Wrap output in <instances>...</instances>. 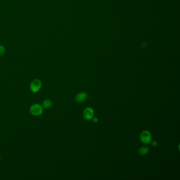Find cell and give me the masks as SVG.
<instances>
[{
	"label": "cell",
	"mask_w": 180,
	"mask_h": 180,
	"mask_svg": "<svg viewBox=\"0 0 180 180\" xmlns=\"http://www.w3.org/2000/svg\"><path fill=\"white\" fill-rule=\"evenodd\" d=\"M30 111L34 116H39L42 114L44 111L43 107L38 104H35L32 105L30 108Z\"/></svg>",
	"instance_id": "obj_1"
},
{
	"label": "cell",
	"mask_w": 180,
	"mask_h": 180,
	"mask_svg": "<svg viewBox=\"0 0 180 180\" xmlns=\"http://www.w3.org/2000/svg\"><path fill=\"white\" fill-rule=\"evenodd\" d=\"M140 139L141 142L145 144H148L152 141V135L150 132L147 131H144L141 134Z\"/></svg>",
	"instance_id": "obj_2"
},
{
	"label": "cell",
	"mask_w": 180,
	"mask_h": 180,
	"mask_svg": "<svg viewBox=\"0 0 180 180\" xmlns=\"http://www.w3.org/2000/svg\"><path fill=\"white\" fill-rule=\"evenodd\" d=\"M42 84L40 80L38 79L33 80L30 84V89L33 93H36L40 90Z\"/></svg>",
	"instance_id": "obj_3"
},
{
	"label": "cell",
	"mask_w": 180,
	"mask_h": 180,
	"mask_svg": "<svg viewBox=\"0 0 180 180\" xmlns=\"http://www.w3.org/2000/svg\"><path fill=\"white\" fill-rule=\"evenodd\" d=\"M94 115V111L91 107H87L83 111V117L86 120H91Z\"/></svg>",
	"instance_id": "obj_4"
},
{
	"label": "cell",
	"mask_w": 180,
	"mask_h": 180,
	"mask_svg": "<svg viewBox=\"0 0 180 180\" xmlns=\"http://www.w3.org/2000/svg\"><path fill=\"white\" fill-rule=\"evenodd\" d=\"M87 93L85 92H81L78 93L75 96V101L79 103L84 102L87 98Z\"/></svg>",
	"instance_id": "obj_5"
},
{
	"label": "cell",
	"mask_w": 180,
	"mask_h": 180,
	"mask_svg": "<svg viewBox=\"0 0 180 180\" xmlns=\"http://www.w3.org/2000/svg\"><path fill=\"white\" fill-rule=\"evenodd\" d=\"M52 102L49 99H46L42 102V107L44 108L48 109L52 106Z\"/></svg>",
	"instance_id": "obj_6"
},
{
	"label": "cell",
	"mask_w": 180,
	"mask_h": 180,
	"mask_svg": "<svg viewBox=\"0 0 180 180\" xmlns=\"http://www.w3.org/2000/svg\"><path fill=\"white\" fill-rule=\"evenodd\" d=\"M139 153L141 155H145L148 153L149 152V148L146 146H143L139 148Z\"/></svg>",
	"instance_id": "obj_7"
},
{
	"label": "cell",
	"mask_w": 180,
	"mask_h": 180,
	"mask_svg": "<svg viewBox=\"0 0 180 180\" xmlns=\"http://www.w3.org/2000/svg\"><path fill=\"white\" fill-rule=\"evenodd\" d=\"M5 48L3 46L0 45V56L3 55V54L5 53Z\"/></svg>",
	"instance_id": "obj_8"
},
{
	"label": "cell",
	"mask_w": 180,
	"mask_h": 180,
	"mask_svg": "<svg viewBox=\"0 0 180 180\" xmlns=\"http://www.w3.org/2000/svg\"><path fill=\"white\" fill-rule=\"evenodd\" d=\"M151 144H152V146L156 147L157 144H158V143H157L156 141H153V142H152V143H151Z\"/></svg>",
	"instance_id": "obj_9"
},
{
	"label": "cell",
	"mask_w": 180,
	"mask_h": 180,
	"mask_svg": "<svg viewBox=\"0 0 180 180\" xmlns=\"http://www.w3.org/2000/svg\"><path fill=\"white\" fill-rule=\"evenodd\" d=\"M92 120H93V122L95 123H96L98 122V119L97 117H93Z\"/></svg>",
	"instance_id": "obj_10"
},
{
	"label": "cell",
	"mask_w": 180,
	"mask_h": 180,
	"mask_svg": "<svg viewBox=\"0 0 180 180\" xmlns=\"http://www.w3.org/2000/svg\"><path fill=\"white\" fill-rule=\"evenodd\" d=\"M0 160H1V156H0Z\"/></svg>",
	"instance_id": "obj_11"
}]
</instances>
